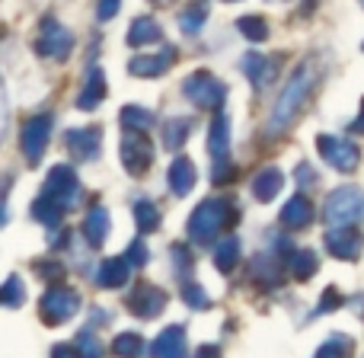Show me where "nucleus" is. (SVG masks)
<instances>
[{
	"instance_id": "7",
	"label": "nucleus",
	"mask_w": 364,
	"mask_h": 358,
	"mask_svg": "<svg viewBox=\"0 0 364 358\" xmlns=\"http://www.w3.org/2000/svg\"><path fill=\"white\" fill-rule=\"evenodd\" d=\"M316 147H320L323 160H326V164L333 167V170H339V173H352L355 167H358V160H361L358 147H355L348 138H336V135H320V138H316Z\"/></svg>"
},
{
	"instance_id": "12",
	"label": "nucleus",
	"mask_w": 364,
	"mask_h": 358,
	"mask_svg": "<svg viewBox=\"0 0 364 358\" xmlns=\"http://www.w3.org/2000/svg\"><path fill=\"white\" fill-rule=\"evenodd\" d=\"M361 243H364L361 231H358V227H352V224L333 227V231L326 233V246H329V253H333L336 259H346V263H352V259H358Z\"/></svg>"
},
{
	"instance_id": "34",
	"label": "nucleus",
	"mask_w": 364,
	"mask_h": 358,
	"mask_svg": "<svg viewBox=\"0 0 364 358\" xmlns=\"http://www.w3.org/2000/svg\"><path fill=\"white\" fill-rule=\"evenodd\" d=\"M112 352L119 358H141L144 355V339L138 333H122V336H115Z\"/></svg>"
},
{
	"instance_id": "18",
	"label": "nucleus",
	"mask_w": 364,
	"mask_h": 358,
	"mask_svg": "<svg viewBox=\"0 0 364 358\" xmlns=\"http://www.w3.org/2000/svg\"><path fill=\"white\" fill-rule=\"evenodd\" d=\"M195 179H198V170H195V164L188 157H176L170 164V192L173 195L186 199V195L195 189Z\"/></svg>"
},
{
	"instance_id": "25",
	"label": "nucleus",
	"mask_w": 364,
	"mask_h": 358,
	"mask_svg": "<svg viewBox=\"0 0 364 358\" xmlns=\"http://www.w3.org/2000/svg\"><path fill=\"white\" fill-rule=\"evenodd\" d=\"M288 269L291 275L297 278V282H307L310 275H316V269H320V259H316L314 250H294L288 259Z\"/></svg>"
},
{
	"instance_id": "2",
	"label": "nucleus",
	"mask_w": 364,
	"mask_h": 358,
	"mask_svg": "<svg viewBox=\"0 0 364 358\" xmlns=\"http://www.w3.org/2000/svg\"><path fill=\"white\" fill-rule=\"evenodd\" d=\"M237 218L240 214L233 211V205L227 199H205L188 218V237H192V243H211Z\"/></svg>"
},
{
	"instance_id": "19",
	"label": "nucleus",
	"mask_w": 364,
	"mask_h": 358,
	"mask_svg": "<svg viewBox=\"0 0 364 358\" xmlns=\"http://www.w3.org/2000/svg\"><path fill=\"white\" fill-rule=\"evenodd\" d=\"M310 221H314V208H310V199H307V195H294V199L284 201V208H282V224L288 227V231H301V227H307Z\"/></svg>"
},
{
	"instance_id": "47",
	"label": "nucleus",
	"mask_w": 364,
	"mask_h": 358,
	"mask_svg": "<svg viewBox=\"0 0 364 358\" xmlns=\"http://www.w3.org/2000/svg\"><path fill=\"white\" fill-rule=\"evenodd\" d=\"M195 358H220V346H201Z\"/></svg>"
},
{
	"instance_id": "6",
	"label": "nucleus",
	"mask_w": 364,
	"mask_h": 358,
	"mask_svg": "<svg viewBox=\"0 0 364 358\" xmlns=\"http://www.w3.org/2000/svg\"><path fill=\"white\" fill-rule=\"evenodd\" d=\"M122 164L132 177H144L154 164V144L147 141V132H125L122 138Z\"/></svg>"
},
{
	"instance_id": "5",
	"label": "nucleus",
	"mask_w": 364,
	"mask_h": 358,
	"mask_svg": "<svg viewBox=\"0 0 364 358\" xmlns=\"http://www.w3.org/2000/svg\"><path fill=\"white\" fill-rule=\"evenodd\" d=\"M182 93H186L198 109H214V112H220V106H224V100H227L224 83H220L214 74H205V70L188 77V80L182 83Z\"/></svg>"
},
{
	"instance_id": "31",
	"label": "nucleus",
	"mask_w": 364,
	"mask_h": 358,
	"mask_svg": "<svg viewBox=\"0 0 364 358\" xmlns=\"http://www.w3.org/2000/svg\"><path fill=\"white\" fill-rule=\"evenodd\" d=\"M188 128H192V122L188 119H170L164 125V147L166 151H173L176 154L182 144H186L188 141Z\"/></svg>"
},
{
	"instance_id": "17",
	"label": "nucleus",
	"mask_w": 364,
	"mask_h": 358,
	"mask_svg": "<svg viewBox=\"0 0 364 358\" xmlns=\"http://www.w3.org/2000/svg\"><path fill=\"white\" fill-rule=\"evenodd\" d=\"M106 100V74H102L100 68H93L87 74V83H83V90L77 93V109H83V112H93L100 102Z\"/></svg>"
},
{
	"instance_id": "30",
	"label": "nucleus",
	"mask_w": 364,
	"mask_h": 358,
	"mask_svg": "<svg viewBox=\"0 0 364 358\" xmlns=\"http://www.w3.org/2000/svg\"><path fill=\"white\" fill-rule=\"evenodd\" d=\"M252 278H259L265 288H275V285L282 282V263L272 256H259L256 263H252Z\"/></svg>"
},
{
	"instance_id": "9",
	"label": "nucleus",
	"mask_w": 364,
	"mask_h": 358,
	"mask_svg": "<svg viewBox=\"0 0 364 358\" xmlns=\"http://www.w3.org/2000/svg\"><path fill=\"white\" fill-rule=\"evenodd\" d=\"M51 138V115H32L23 125V154L29 160V167H38L45 157V147Z\"/></svg>"
},
{
	"instance_id": "26",
	"label": "nucleus",
	"mask_w": 364,
	"mask_h": 358,
	"mask_svg": "<svg viewBox=\"0 0 364 358\" xmlns=\"http://www.w3.org/2000/svg\"><path fill=\"white\" fill-rule=\"evenodd\" d=\"M61 214H64L61 201H55L51 195H42V199L32 201V218H36L38 224H45V227H58L61 224Z\"/></svg>"
},
{
	"instance_id": "23",
	"label": "nucleus",
	"mask_w": 364,
	"mask_h": 358,
	"mask_svg": "<svg viewBox=\"0 0 364 358\" xmlns=\"http://www.w3.org/2000/svg\"><path fill=\"white\" fill-rule=\"evenodd\" d=\"M109 227H112L109 211L102 205H96L93 211L87 214V221H83V237H87L90 246H102V240L109 237Z\"/></svg>"
},
{
	"instance_id": "13",
	"label": "nucleus",
	"mask_w": 364,
	"mask_h": 358,
	"mask_svg": "<svg viewBox=\"0 0 364 358\" xmlns=\"http://www.w3.org/2000/svg\"><path fill=\"white\" fill-rule=\"evenodd\" d=\"M173 58H176V51L166 45L157 55H134L132 61H128V70H132L134 77H160L173 68Z\"/></svg>"
},
{
	"instance_id": "10",
	"label": "nucleus",
	"mask_w": 364,
	"mask_h": 358,
	"mask_svg": "<svg viewBox=\"0 0 364 358\" xmlns=\"http://www.w3.org/2000/svg\"><path fill=\"white\" fill-rule=\"evenodd\" d=\"M166 301H170V298H166L164 288H154L151 282H138L134 291L128 295V310H132L134 317H141V320H151V317L164 314Z\"/></svg>"
},
{
	"instance_id": "36",
	"label": "nucleus",
	"mask_w": 364,
	"mask_h": 358,
	"mask_svg": "<svg viewBox=\"0 0 364 358\" xmlns=\"http://www.w3.org/2000/svg\"><path fill=\"white\" fill-rule=\"evenodd\" d=\"M4 307H19V304L26 301V285L19 282V275H10L6 278V285H4Z\"/></svg>"
},
{
	"instance_id": "29",
	"label": "nucleus",
	"mask_w": 364,
	"mask_h": 358,
	"mask_svg": "<svg viewBox=\"0 0 364 358\" xmlns=\"http://www.w3.org/2000/svg\"><path fill=\"white\" fill-rule=\"evenodd\" d=\"M237 263H240V240L224 237L218 243V250H214V265H218L220 272H230V269H237Z\"/></svg>"
},
{
	"instance_id": "21",
	"label": "nucleus",
	"mask_w": 364,
	"mask_h": 358,
	"mask_svg": "<svg viewBox=\"0 0 364 358\" xmlns=\"http://www.w3.org/2000/svg\"><path fill=\"white\" fill-rule=\"evenodd\" d=\"M243 74L250 77L259 90H262V87H269V83L275 80V61H272V58H265V55L250 51V55L243 58Z\"/></svg>"
},
{
	"instance_id": "37",
	"label": "nucleus",
	"mask_w": 364,
	"mask_h": 358,
	"mask_svg": "<svg viewBox=\"0 0 364 358\" xmlns=\"http://www.w3.org/2000/svg\"><path fill=\"white\" fill-rule=\"evenodd\" d=\"M182 298H186V304H188V307H198V310L211 304V298L205 295V288H201V285H195V282L182 285Z\"/></svg>"
},
{
	"instance_id": "41",
	"label": "nucleus",
	"mask_w": 364,
	"mask_h": 358,
	"mask_svg": "<svg viewBox=\"0 0 364 358\" xmlns=\"http://www.w3.org/2000/svg\"><path fill=\"white\" fill-rule=\"evenodd\" d=\"M173 259H176V269L182 275H192L195 263H192V256H188V246H173Z\"/></svg>"
},
{
	"instance_id": "45",
	"label": "nucleus",
	"mask_w": 364,
	"mask_h": 358,
	"mask_svg": "<svg viewBox=\"0 0 364 358\" xmlns=\"http://www.w3.org/2000/svg\"><path fill=\"white\" fill-rule=\"evenodd\" d=\"M119 4H122V0H100V6H96V16H100V19H112L115 13H119Z\"/></svg>"
},
{
	"instance_id": "39",
	"label": "nucleus",
	"mask_w": 364,
	"mask_h": 358,
	"mask_svg": "<svg viewBox=\"0 0 364 358\" xmlns=\"http://www.w3.org/2000/svg\"><path fill=\"white\" fill-rule=\"evenodd\" d=\"M125 256H128V263H132V265H147V259H151V253H147L144 240H134V243L125 250Z\"/></svg>"
},
{
	"instance_id": "35",
	"label": "nucleus",
	"mask_w": 364,
	"mask_h": 358,
	"mask_svg": "<svg viewBox=\"0 0 364 358\" xmlns=\"http://www.w3.org/2000/svg\"><path fill=\"white\" fill-rule=\"evenodd\" d=\"M352 339H348L346 333H336L333 339H326L320 346V352H316V358H352Z\"/></svg>"
},
{
	"instance_id": "42",
	"label": "nucleus",
	"mask_w": 364,
	"mask_h": 358,
	"mask_svg": "<svg viewBox=\"0 0 364 358\" xmlns=\"http://www.w3.org/2000/svg\"><path fill=\"white\" fill-rule=\"evenodd\" d=\"M339 304H342V295H339V291H336V288H326V291H323V301L316 304V317H320V314H329V310L339 307Z\"/></svg>"
},
{
	"instance_id": "14",
	"label": "nucleus",
	"mask_w": 364,
	"mask_h": 358,
	"mask_svg": "<svg viewBox=\"0 0 364 358\" xmlns=\"http://www.w3.org/2000/svg\"><path fill=\"white\" fill-rule=\"evenodd\" d=\"M100 144H102L100 128H74L68 135V147L77 160H96L100 157Z\"/></svg>"
},
{
	"instance_id": "4",
	"label": "nucleus",
	"mask_w": 364,
	"mask_h": 358,
	"mask_svg": "<svg viewBox=\"0 0 364 358\" xmlns=\"http://www.w3.org/2000/svg\"><path fill=\"white\" fill-rule=\"evenodd\" d=\"M358 218H364V192L355 186H342L336 192H329L326 199V221L333 227L342 224H355Z\"/></svg>"
},
{
	"instance_id": "27",
	"label": "nucleus",
	"mask_w": 364,
	"mask_h": 358,
	"mask_svg": "<svg viewBox=\"0 0 364 358\" xmlns=\"http://www.w3.org/2000/svg\"><path fill=\"white\" fill-rule=\"evenodd\" d=\"M205 16H208V0H195L188 10L179 13V29L186 36H198V29L205 26Z\"/></svg>"
},
{
	"instance_id": "11",
	"label": "nucleus",
	"mask_w": 364,
	"mask_h": 358,
	"mask_svg": "<svg viewBox=\"0 0 364 358\" xmlns=\"http://www.w3.org/2000/svg\"><path fill=\"white\" fill-rule=\"evenodd\" d=\"M70 48H74V36H70L61 23L45 19V23H42V36H38V42H36L38 55L55 58V61H64V58L70 55Z\"/></svg>"
},
{
	"instance_id": "46",
	"label": "nucleus",
	"mask_w": 364,
	"mask_h": 358,
	"mask_svg": "<svg viewBox=\"0 0 364 358\" xmlns=\"http://www.w3.org/2000/svg\"><path fill=\"white\" fill-rule=\"evenodd\" d=\"M294 177H297V182H301V186H314V182H316V170H314L310 164H301V167L294 170Z\"/></svg>"
},
{
	"instance_id": "16",
	"label": "nucleus",
	"mask_w": 364,
	"mask_h": 358,
	"mask_svg": "<svg viewBox=\"0 0 364 358\" xmlns=\"http://www.w3.org/2000/svg\"><path fill=\"white\" fill-rule=\"evenodd\" d=\"M132 269L134 265L128 263V256L102 259L100 272H96V282H100V288H122V285H128V278H132Z\"/></svg>"
},
{
	"instance_id": "1",
	"label": "nucleus",
	"mask_w": 364,
	"mask_h": 358,
	"mask_svg": "<svg viewBox=\"0 0 364 358\" xmlns=\"http://www.w3.org/2000/svg\"><path fill=\"white\" fill-rule=\"evenodd\" d=\"M314 83H316L314 64H301V68L294 70V77L284 83L282 96H278L275 109H272V115H269V135L288 132L291 122H294L297 115H301V109L307 106V96H310V90H314Z\"/></svg>"
},
{
	"instance_id": "40",
	"label": "nucleus",
	"mask_w": 364,
	"mask_h": 358,
	"mask_svg": "<svg viewBox=\"0 0 364 358\" xmlns=\"http://www.w3.org/2000/svg\"><path fill=\"white\" fill-rule=\"evenodd\" d=\"M36 272L42 278H48V282H55V285L64 278V265L61 263H36Z\"/></svg>"
},
{
	"instance_id": "22",
	"label": "nucleus",
	"mask_w": 364,
	"mask_h": 358,
	"mask_svg": "<svg viewBox=\"0 0 364 358\" xmlns=\"http://www.w3.org/2000/svg\"><path fill=\"white\" fill-rule=\"evenodd\" d=\"M282 186H284V173L278 167H265L252 179V195H256V201H272L282 192Z\"/></svg>"
},
{
	"instance_id": "8",
	"label": "nucleus",
	"mask_w": 364,
	"mask_h": 358,
	"mask_svg": "<svg viewBox=\"0 0 364 358\" xmlns=\"http://www.w3.org/2000/svg\"><path fill=\"white\" fill-rule=\"evenodd\" d=\"M45 195H51L55 201H61L64 211H70L80 201V179H77V173L68 164L51 167L48 182H45Z\"/></svg>"
},
{
	"instance_id": "33",
	"label": "nucleus",
	"mask_w": 364,
	"mask_h": 358,
	"mask_svg": "<svg viewBox=\"0 0 364 358\" xmlns=\"http://www.w3.org/2000/svg\"><path fill=\"white\" fill-rule=\"evenodd\" d=\"M237 29H240V36L250 38V42H265V38H269V23H265L262 16H240Z\"/></svg>"
},
{
	"instance_id": "15",
	"label": "nucleus",
	"mask_w": 364,
	"mask_h": 358,
	"mask_svg": "<svg viewBox=\"0 0 364 358\" xmlns=\"http://www.w3.org/2000/svg\"><path fill=\"white\" fill-rule=\"evenodd\" d=\"M151 358H186V330L166 327L164 333L151 342Z\"/></svg>"
},
{
	"instance_id": "38",
	"label": "nucleus",
	"mask_w": 364,
	"mask_h": 358,
	"mask_svg": "<svg viewBox=\"0 0 364 358\" xmlns=\"http://www.w3.org/2000/svg\"><path fill=\"white\" fill-rule=\"evenodd\" d=\"M77 346H80V352L83 358H102V342L96 339L90 330H83L80 336H77Z\"/></svg>"
},
{
	"instance_id": "28",
	"label": "nucleus",
	"mask_w": 364,
	"mask_h": 358,
	"mask_svg": "<svg viewBox=\"0 0 364 358\" xmlns=\"http://www.w3.org/2000/svg\"><path fill=\"white\" fill-rule=\"evenodd\" d=\"M119 119L125 125V132H147V128H154V112L144 106H125Z\"/></svg>"
},
{
	"instance_id": "32",
	"label": "nucleus",
	"mask_w": 364,
	"mask_h": 358,
	"mask_svg": "<svg viewBox=\"0 0 364 358\" xmlns=\"http://www.w3.org/2000/svg\"><path fill=\"white\" fill-rule=\"evenodd\" d=\"M134 224H138L141 233H151L154 227H160V208L147 199L134 201Z\"/></svg>"
},
{
	"instance_id": "48",
	"label": "nucleus",
	"mask_w": 364,
	"mask_h": 358,
	"mask_svg": "<svg viewBox=\"0 0 364 358\" xmlns=\"http://www.w3.org/2000/svg\"><path fill=\"white\" fill-rule=\"evenodd\" d=\"M352 132H355V135H364V102H361V115L352 122Z\"/></svg>"
},
{
	"instance_id": "20",
	"label": "nucleus",
	"mask_w": 364,
	"mask_h": 358,
	"mask_svg": "<svg viewBox=\"0 0 364 358\" xmlns=\"http://www.w3.org/2000/svg\"><path fill=\"white\" fill-rule=\"evenodd\" d=\"M208 151H211L214 160H224L227 151H230V119L224 112H214L211 132H208Z\"/></svg>"
},
{
	"instance_id": "3",
	"label": "nucleus",
	"mask_w": 364,
	"mask_h": 358,
	"mask_svg": "<svg viewBox=\"0 0 364 358\" xmlns=\"http://www.w3.org/2000/svg\"><path fill=\"white\" fill-rule=\"evenodd\" d=\"M77 307H80V295H77L74 288H64V285L48 288L42 295V301H38L42 323H48V327H61V323H68L70 317L77 314Z\"/></svg>"
},
{
	"instance_id": "44",
	"label": "nucleus",
	"mask_w": 364,
	"mask_h": 358,
	"mask_svg": "<svg viewBox=\"0 0 364 358\" xmlns=\"http://www.w3.org/2000/svg\"><path fill=\"white\" fill-rule=\"evenodd\" d=\"M51 358H83V352H80V346H68V342H61V346H55L51 349Z\"/></svg>"
},
{
	"instance_id": "43",
	"label": "nucleus",
	"mask_w": 364,
	"mask_h": 358,
	"mask_svg": "<svg viewBox=\"0 0 364 358\" xmlns=\"http://www.w3.org/2000/svg\"><path fill=\"white\" fill-rule=\"evenodd\" d=\"M211 179L218 182V186H224V182H230L233 179V167L227 164V157L224 160H214V170H211Z\"/></svg>"
},
{
	"instance_id": "24",
	"label": "nucleus",
	"mask_w": 364,
	"mask_h": 358,
	"mask_svg": "<svg viewBox=\"0 0 364 358\" xmlns=\"http://www.w3.org/2000/svg\"><path fill=\"white\" fill-rule=\"evenodd\" d=\"M154 42H160V26H157V19L138 16V19L132 23V29H128V45H132V48H144V45H154Z\"/></svg>"
}]
</instances>
